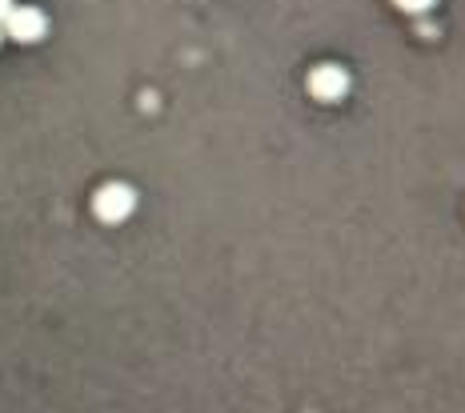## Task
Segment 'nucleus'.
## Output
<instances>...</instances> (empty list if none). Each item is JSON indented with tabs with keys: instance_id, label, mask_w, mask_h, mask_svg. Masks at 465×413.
<instances>
[{
	"instance_id": "3",
	"label": "nucleus",
	"mask_w": 465,
	"mask_h": 413,
	"mask_svg": "<svg viewBox=\"0 0 465 413\" xmlns=\"http://www.w3.org/2000/svg\"><path fill=\"white\" fill-rule=\"evenodd\" d=\"M309 92L317 101H341L349 92V73L341 65H317L309 73Z\"/></svg>"
},
{
	"instance_id": "5",
	"label": "nucleus",
	"mask_w": 465,
	"mask_h": 413,
	"mask_svg": "<svg viewBox=\"0 0 465 413\" xmlns=\"http://www.w3.org/2000/svg\"><path fill=\"white\" fill-rule=\"evenodd\" d=\"M13 8H16V4H13V0H0V24H4V21H8V16H13Z\"/></svg>"
},
{
	"instance_id": "2",
	"label": "nucleus",
	"mask_w": 465,
	"mask_h": 413,
	"mask_svg": "<svg viewBox=\"0 0 465 413\" xmlns=\"http://www.w3.org/2000/svg\"><path fill=\"white\" fill-rule=\"evenodd\" d=\"M4 32L13 40H21V45H37L48 32V16L40 8H13V16L4 21Z\"/></svg>"
},
{
	"instance_id": "1",
	"label": "nucleus",
	"mask_w": 465,
	"mask_h": 413,
	"mask_svg": "<svg viewBox=\"0 0 465 413\" xmlns=\"http://www.w3.org/2000/svg\"><path fill=\"white\" fill-rule=\"evenodd\" d=\"M133 209H136V193L128 185H105L92 197V213L101 221H109V225H120L125 217H133Z\"/></svg>"
},
{
	"instance_id": "4",
	"label": "nucleus",
	"mask_w": 465,
	"mask_h": 413,
	"mask_svg": "<svg viewBox=\"0 0 465 413\" xmlns=\"http://www.w3.org/2000/svg\"><path fill=\"white\" fill-rule=\"evenodd\" d=\"M398 8H406V13H429V8H434V0H398Z\"/></svg>"
}]
</instances>
